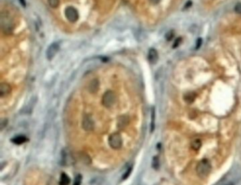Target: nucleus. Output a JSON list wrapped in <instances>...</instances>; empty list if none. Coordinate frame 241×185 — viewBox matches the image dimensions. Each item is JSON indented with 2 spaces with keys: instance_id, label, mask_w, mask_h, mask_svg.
Returning a JSON list of instances; mask_svg holds the SVG:
<instances>
[{
  "instance_id": "f257e3e1",
  "label": "nucleus",
  "mask_w": 241,
  "mask_h": 185,
  "mask_svg": "<svg viewBox=\"0 0 241 185\" xmlns=\"http://www.w3.org/2000/svg\"><path fill=\"white\" fill-rule=\"evenodd\" d=\"M211 171V165L207 159H203L199 161L197 165L196 172L199 178H205L210 174Z\"/></svg>"
},
{
  "instance_id": "f03ea898",
  "label": "nucleus",
  "mask_w": 241,
  "mask_h": 185,
  "mask_svg": "<svg viewBox=\"0 0 241 185\" xmlns=\"http://www.w3.org/2000/svg\"><path fill=\"white\" fill-rule=\"evenodd\" d=\"M1 29L6 34H10V33H12L14 25H13L12 19L9 16V14H7L6 13H1Z\"/></svg>"
},
{
  "instance_id": "7ed1b4c3",
  "label": "nucleus",
  "mask_w": 241,
  "mask_h": 185,
  "mask_svg": "<svg viewBox=\"0 0 241 185\" xmlns=\"http://www.w3.org/2000/svg\"><path fill=\"white\" fill-rule=\"evenodd\" d=\"M117 100V96L112 90H108L104 93L102 98V103L105 107L109 108L113 106Z\"/></svg>"
},
{
  "instance_id": "20e7f679",
  "label": "nucleus",
  "mask_w": 241,
  "mask_h": 185,
  "mask_svg": "<svg viewBox=\"0 0 241 185\" xmlns=\"http://www.w3.org/2000/svg\"><path fill=\"white\" fill-rule=\"evenodd\" d=\"M110 146L113 149H120L121 148L122 145V139L120 134L115 132L110 136L108 139Z\"/></svg>"
},
{
  "instance_id": "39448f33",
  "label": "nucleus",
  "mask_w": 241,
  "mask_h": 185,
  "mask_svg": "<svg viewBox=\"0 0 241 185\" xmlns=\"http://www.w3.org/2000/svg\"><path fill=\"white\" fill-rule=\"evenodd\" d=\"M75 162L74 155L70 149L65 148L62 151V163L64 165H73Z\"/></svg>"
},
{
  "instance_id": "423d86ee",
  "label": "nucleus",
  "mask_w": 241,
  "mask_h": 185,
  "mask_svg": "<svg viewBox=\"0 0 241 185\" xmlns=\"http://www.w3.org/2000/svg\"><path fill=\"white\" fill-rule=\"evenodd\" d=\"M64 14L67 19L71 23H75L79 19V12L74 7H68L64 11Z\"/></svg>"
},
{
  "instance_id": "0eeeda50",
  "label": "nucleus",
  "mask_w": 241,
  "mask_h": 185,
  "mask_svg": "<svg viewBox=\"0 0 241 185\" xmlns=\"http://www.w3.org/2000/svg\"><path fill=\"white\" fill-rule=\"evenodd\" d=\"M60 45L57 43H53L48 47L46 51V57L48 60H52L58 52Z\"/></svg>"
},
{
  "instance_id": "6e6552de",
  "label": "nucleus",
  "mask_w": 241,
  "mask_h": 185,
  "mask_svg": "<svg viewBox=\"0 0 241 185\" xmlns=\"http://www.w3.org/2000/svg\"><path fill=\"white\" fill-rule=\"evenodd\" d=\"M82 127L84 130L90 131L94 129V122L91 117L88 115H86L82 121Z\"/></svg>"
},
{
  "instance_id": "1a4fd4ad",
  "label": "nucleus",
  "mask_w": 241,
  "mask_h": 185,
  "mask_svg": "<svg viewBox=\"0 0 241 185\" xmlns=\"http://www.w3.org/2000/svg\"><path fill=\"white\" fill-rule=\"evenodd\" d=\"M11 92V87L7 83H1L0 84V96L1 98L5 97L10 94Z\"/></svg>"
},
{
  "instance_id": "9d476101",
  "label": "nucleus",
  "mask_w": 241,
  "mask_h": 185,
  "mask_svg": "<svg viewBox=\"0 0 241 185\" xmlns=\"http://www.w3.org/2000/svg\"><path fill=\"white\" fill-rule=\"evenodd\" d=\"M129 118L127 115H122L118 119V127L120 129H123L129 125Z\"/></svg>"
},
{
  "instance_id": "9b49d317",
  "label": "nucleus",
  "mask_w": 241,
  "mask_h": 185,
  "mask_svg": "<svg viewBox=\"0 0 241 185\" xmlns=\"http://www.w3.org/2000/svg\"><path fill=\"white\" fill-rule=\"evenodd\" d=\"M148 60L151 64H156L159 60L158 52L154 48H151L149 50V53H148Z\"/></svg>"
},
{
  "instance_id": "f8f14e48",
  "label": "nucleus",
  "mask_w": 241,
  "mask_h": 185,
  "mask_svg": "<svg viewBox=\"0 0 241 185\" xmlns=\"http://www.w3.org/2000/svg\"><path fill=\"white\" fill-rule=\"evenodd\" d=\"M99 86L100 84L97 78H94V79H93L91 81L89 84V87H88V88H89V91L91 92V93H96V92L98 90V89H99Z\"/></svg>"
},
{
  "instance_id": "ddd939ff",
  "label": "nucleus",
  "mask_w": 241,
  "mask_h": 185,
  "mask_svg": "<svg viewBox=\"0 0 241 185\" xmlns=\"http://www.w3.org/2000/svg\"><path fill=\"white\" fill-rule=\"evenodd\" d=\"M79 155L80 160H82V162L84 163V164L90 165L91 163V157L87 154V153L81 152L79 153Z\"/></svg>"
},
{
  "instance_id": "4468645a",
  "label": "nucleus",
  "mask_w": 241,
  "mask_h": 185,
  "mask_svg": "<svg viewBox=\"0 0 241 185\" xmlns=\"http://www.w3.org/2000/svg\"><path fill=\"white\" fill-rule=\"evenodd\" d=\"M27 140H28V139L25 137V136L19 135V136H17V137H13V139H11V141H12L13 143H14L15 144L20 145V144H22V143H25V141H27Z\"/></svg>"
},
{
  "instance_id": "2eb2a0df",
  "label": "nucleus",
  "mask_w": 241,
  "mask_h": 185,
  "mask_svg": "<svg viewBox=\"0 0 241 185\" xmlns=\"http://www.w3.org/2000/svg\"><path fill=\"white\" fill-rule=\"evenodd\" d=\"M70 183V179L65 173H62L60 177V185H69Z\"/></svg>"
},
{
  "instance_id": "dca6fc26",
  "label": "nucleus",
  "mask_w": 241,
  "mask_h": 185,
  "mask_svg": "<svg viewBox=\"0 0 241 185\" xmlns=\"http://www.w3.org/2000/svg\"><path fill=\"white\" fill-rule=\"evenodd\" d=\"M201 146V141L200 139H195L192 141L191 143V148L193 149L194 151H198L199 150Z\"/></svg>"
},
{
  "instance_id": "f3484780",
  "label": "nucleus",
  "mask_w": 241,
  "mask_h": 185,
  "mask_svg": "<svg viewBox=\"0 0 241 185\" xmlns=\"http://www.w3.org/2000/svg\"><path fill=\"white\" fill-rule=\"evenodd\" d=\"M155 129V109L154 107L151 110V131L153 132Z\"/></svg>"
},
{
  "instance_id": "a211bd4d",
  "label": "nucleus",
  "mask_w": 241,
  "mask_h": 185,
  "mask_svg": "<svg viewBox=\"0 0 241 185\" xmlns=\"http://www.w3.org/2000/svg\"><path fill=\"white\" fill-rule=\"evenodd\" d=\"M49 6L52 9H55V8L58 7L59 4H60V0H47Z\"/></svg>"
},
{
  "instance_id": "6ab92c4d",
  "label": "nucleus",
  "mask_w": 241,
  "mask_h": 185,
  "mask_svg": "<svg viewBox=\"0 0 241 185\" xmlns=\"http://www.w3.org/2000/svg\"><path fill=\"white\" fill-rule=\"evenodd\" d=\"M152 166H153V168L155 169V170H157V169L159 168V158H158V157L156 156L153 158Z\"/></svg>"
},
{
  "instance_id": "aec40b11",
  "label": "nucleus",
  "mask_w": 241,
  "mask_h": 185,
  "mask_svg": "<svg viewBox=\"0 0 241 185\" xmlns=\"http://www.w3.org/2000/svg\"><path fill=\"white\" fill-rule=\"evenodd\" d=\"M132 170V167H130V168H128L127 170V172H126L123 175H122V180H126V179H127L128 177H129V175H130V173H131Z\"/></svg>"
},
{
  "instance_id": "412c9836",
  "label": "nucleus",
  "mask_w": 241,
  "mask_h": 185,
  "mask_svg": "<svg viewBox=\"0 0 241 185\" xmlns=\"http://www.w3.org/2000/svg\"><path fill=\"white\" fill-rule=\"evenodd\" d=\"M82 180V175H77V176L76 177V178H75V182H74V185H81Z\"/></svg>"
},
{
  "instance_id": "4be33fe9",
  "label": "nucleus",
  "mask_w": 241,
  "mask_h": 185,
  "mask_svg": "<svg viewBox=\"0 0 241 185\" xmlns=\"http://www.w3.org/2000/svg\"><path fill=\"white\" fill-rule=\"evenodd\" d=\"M173 36H174V33H173V31H169V32H168L166 33V35H165V38H166L167 40L170 41L172 40Z\"/></svg>"
},
{
  "instance_id": "5701e85b",
  "label": "nucleus",
  "mask_w": 241,
  "mask_h": 185,
  "mask_svg": "<svg viewBox=\"0 0 241 185\" xmlns=\"http://www.w3.org/2000/svg\"><path fill=\"white\" fill-rule=\"evenodd\" d=\"M195 99V95H192V94H188V95L185 96V100L188 103H192Z\"/></svg>"
},
{
  "instance_id": "b1692460",
  "label": "nucleus",
  "mask_w": 241,
  "mask_h": 185,
  "mask_svg": "<svg viewBox=\"0 0 241 185\" xmlns=\"http://www.w3.org/2000/svg\"><path fill=\"white\" fill-rule=\"evenodd\" d=\"M235 11L238 14H241V3L237 4L236 7H235Z\"/></svg>"
},
{
  "instance_id": "393cba45",
  "label": "nucleus",
  "mask_w": 241,
  "mask_h": 185,
  "mask_svg": "<svg viewBox=\"0 0 241 185\" xmlns=\"http://www.w3.org/2000/svg\"><path fill=\"white\" fill-rule=\"evenodd\" d=\"M7 119H1V125H0V127H1V130H2L4 128L7 127Z\"/></svg>"
},
{
  "instance_id": "a878e982",
  "label": "nucleus",
  "mask_w": 241,
  "mask_h": 185,
  "mask_svg": "<svg viewBox=\"0 0 241 185\" xmlns=\"http://www.w3.org/2000/svg\"><path fill=\"white\" fill-rule=\"evenodd\" d=\"M181 41H182V38H177V40L175 41L174 44H173V48H177V47H178L179 45H180V44Z\"/></svg>"
},
{
  "instance_id": "bb28decb",
  "label": "nucleus",
  "mask_w": 241,
  "mask_h": 185,
  "mask_svg": "<svg viewBox=\"0 0 241 185\" xmlns=\"http://www.w3.org/2000/svg\"><path fill=\"white\" fill-rule=\"evenodd\" d=\"M201 42H202V40H201V38L197 39V40L196 42V49H197V50H198V49L201 47Z\"/></svg>"
},
{
  "instance_id": "cd10ccee",
  "label": "nucleus",
  "mask_w": 241,
  "mask_h": 185,
  "mask_svg": "<svg viewBox=\"0 0 241 185\" xmlns=\"http://www.w3.org/2000/svg\"><path fill=\"white\" fill-rule=\"evenodd\" d=\"M150 1L153 4H159L160 0H150Z\"/></svg>"
},
{
  "instance_id": "c85d7f7f",
  "label": "nucleus",
  "mask_w": 241,
  "mask_h": 185,
  "mask_svg": "<svg viewBox=\"0 0 241 185\" xmlns=\"http://www.w3.org/2000/svg\"><path fill=\"white\" fill-rule=\"evenodd\" d=\"M21 1V4H22L23 7H25V1L24 0H20Z\"/></svg>"
}]
</instances>
